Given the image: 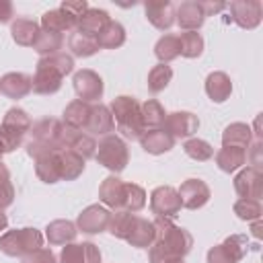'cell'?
Wrapping results in <instances>:
<instances>
[{
	"label": "cell",
	"mask_w": 263,
	"mask_h": 263,
	"mask_svg": "<svg viewBox=\"0 0 263 263\" xmlns=\"http://www.w3.org/2000/svg\"><path fill=\"white\" fill-rule=\"evenodd\" d=\"M152 222L156 228V240L148 253L150 263H164L168 259H183L191 251L193 236L185 228L173 224V220H168V218H158V216Z\"/></svg>",
	"instance_id": "1"
},
{
	"label": "cell",
	"mask_w": 263,
	"mask_h": 263,
	"mask_svg": "<svg viewBox=\"0 0 263 263\" xmlns=\"http://www.w3.org/2000/svg\"><path fill=\"white\" fill-rule=\"evenodd\" d=\"M74 70V60L72 55L66 53H53L45 55L37 62L35 76H33V90L37 95H53L62 88L64 76H68Z\"/></svg>",
	"instance_id": "2"
},
{
	"label": "cell",
	"mask_w": 263,
	"mask_h": 263,
	"mask_svg": "<svg viewBox=\"0 0 263 263\" xmlns=\"http://www.w3.org/2000/svg\"><path fill=\"white\" fill-rule=\"evenodd\" d=\"M109 111L113 115V121L117 123V132L127 140H140V136L146 132L140 115V103L134 97L121 95L115 97L109 105Z\"/></svg>",
	"instance_id": "3"
},
{
	"label": "cell",
	"mask_w": 263,
	"mask_h": 263,
	"mask_svg": "<svg viewBox=\"0 0 263 263\" xmlns=\"http://www.w3.org/2000/svg\"><path fill=\"white\" fill-rule=\"evenodd\" d=\"M43 247V234L37 228H14L0 236V251L8 257H27Z\"/></svg>",
	"instance_id": "4"
},
{
	"label": "cell",
	"mask_w": 263,
	"mask_h": 263,
	"mask_svg": "<svg viewBox=\"0 0 263 263\" xmlns=\"http://www.w3.org/2000/svg\"><path fill=\"white\" fill-rule=\"evenodd\" d=\"M97 162L103 164L105 168H109L111 173H121L127 162H129V150H127V144L123 142V138L119 136H105L99 144H97V154H95Z\"/></svg>",
	"instance_id": "5"
},
{
	"label": "cell",
	"mask_w": 263,
	"mask_h": 263,
	"mask_svg": "<svg viewBox=\"0 0 263 263\" xmlns=\"http://www.w3.org/2000/svg\"><path fill=\"white\" fill-rule=\"evenodd\" d=\"M181 197L177 193L175 187L171 185H160L150 193V210L152 214H156L158 218H177L181 212Z\"/></svg>",
	"instance_id": "6"
},
{
	"label": "cell",
	"mask_w": 263,
	"mask_h": 263,
	"mask_svg": "<svg viewBox=\"0 0 263 263\" xmlns=\"http://www.w3.org/2000/svg\"><path fill=\"white\" fill-rule=\"evenodd\" d=\"M72 84H74V92L78 95V101H84V103H90V101H99L103 97V78L95 72V70H78L72 78Z\"/></svg>",
	"instance_id": "7"
},
{
	"label": "cell",
	"mask_w": 263,
	"mask_h": 263,
	"mask_svg": "<svg viewBox=\"0 0 263 263\" xmlns=\"http://www.w3.org/2000/svg\"><path fill=\"white\" fill-rule=\"evenodd\" d=\"M232 21L240 27V29H255L259 27L261 18H263V6L259 0H234L228 4Z\"/></svg>",
	"instance_id": "8"
},
{
	"label": "cell",
	"mask_w": 263,
	"mask_h": 263,
	"mask_svg": "<svg viewBox=\"0 0 263 263\" xmlns=\"http://www.w3.org/2000/svg\"><path fill=\"white\" fill-rule=\"evenodd\" d=\"M64 132H66V125L60 119H53V117H43V119H39L37 123L31 125L33 140L43 142V144H47L55 150L64 148Z\"/></svg>",
	"instance_id": "9"
},
{
	"label": "cell",
	"mask_w": 263,
	"mask_h": 263,
	"mask_svg": "<svg viewBox=\"0 0 263 263\" xmlns=\"http://www.w3.org/2000/svg\"><path fill=\"white\" fill-rule=\"evenodd\" d=\"M109 220H111V212H109L105 205L92 203V205L84 208V210L78 214L76 228L82 230V232H86V234H101V232L107 230Z\"/></svg>",
	"instance_id": "10"
},
{
	"label": "cell",
	"mask_w": 263,
	"mask_h": 263,
	"mask_svg": "<svg viewBox=\"0 0 263 263\" xmlns=\"http://www.w3.org/2000/svg\"><path fill=\"white\" fill-rule=\"evenodd\" d=\"M234 191L240 199H261L263 197V175L259 168L247 166L234 177Z\"/></svg>",
	"instance_id": "11"
},
{
	"label": "cell",
	"mask_w": 263,
	"mask_h": 263,
	"mask_svg": "<svg viewBox=\"0 0 263 263\" xmlns=\"http://www.w3.org/2000/svg\"><path fill=\"white\" fill-rule=\"evenodd\" d=\"M179 197H181V205L187 210H199L210 201V187L201 181V179H187L181 183V187L177 189Z\"/></svg>",
	"instance_id": "12"
},
{
	"label": "cell",
	"mask_w": 263,
	"mask_h": 263,
	"mask_svg": "<svg viewBox=\"0 0 263 263\" xmlns=\"http://www.w3.org/2000/svg\"><path fill=\"white\" fill-rule=\"evenodd\" d=\"M162 125L164 132L173 138H191L199 127V119L191 111H175L164 117Z\"/></svg>",
	"instance_id": "13"
},
{
	"label": "cell",
	"mask_w": 263,
	"mask_h": 263,
	"mask_svg": "<svg viewBox=\"0 0 263 263\" xmlns=\"http://www.w3.org/2000/svg\"><path fill=\"white\" fill-rule=\"evenodd\" d=\"M60 263H101V251L95 242H70L62 247Z\"/></svg>",
	"instance_id": "14"
},
{
	"label": "cell",
	"mask_w": 263,
	"mask_h": 263,
	"mask_svg": "<svg viewBox=\"0 0 263 263\" xmlns=\"http://www.w3.org/2000/svg\"><path fill=\"white\" fill-rule=\"evenodd\" d=\"M33 90V78L23 72H8L0 78V92L12 101L25 99Z\"/></svg>",
	"instance_id": "15"
},
{
	"label": "cell",
	"mask_w": 263,
	"mask_h": 263,
	"mask_svg": "<svg viewBox=\"0 0 263 263\" xmlns=\"http://www.w3.org/2000/svg\"><path fill=\"white\" fill-rule=\"evenodd\" d=\"M144 12L146 18L152 27H156L158 31H166L173 27L175 23V6L168 0H158V2H146L144 4Z\"/></svg>",
	"instance_id": "16"
},
{
	"label": "cell",
	"mask_w": 263,
	"mask_h": 263,
	"mask_svg": "<svg viewBox=\"0 0 263 263\" xmlns=\"http://www.w3.org/2000/svg\"><path fill=\"white\" fill-rule=\"evenodd\" d=\"M55 160H58L60 181H74L84 171V158L70 148H60L55 152Z\"/></svg>",
	"instance_id": "17"
},
{
	"label": "cell",
	"mask_w": 263,
	"mask_h": 263,
	"mask_svg": "<svg viewBox=\"0 0 263 263\" xmlns=\"http://www.w3.org/2000/svg\"><path fill=\"white\" fill-rule=\"evenodd\" d=\"M205 21V14L199 6V2L195 0H187V2H181L175 10V23L185 29V31H197Z\"/></svg>",
	"instance_id": "18"
},
{
	"label": "cell",
	"mask_w": 263,
	"mask_h": 263,
	"mask_svg": "<svg viewBox=\"0 0 263 263\" xmlns=\"http://www.w3.org/2000/svg\"><path fill=\"white\" fill-rule=\"evenodd\" d=\"M132 247L136 249H150L156 240V228H154V222L148 220V218H140L136 216L134 218V224H132V230L125 238Z\"/></svg>",
	"instance_id": "19"
},
{
	"label": "cell",
	"mask_w": 263,
	"mask_h": 263,
	"mask_svg": "<svg viewBox=\"0 0 263 263\" xmlns=\"http://www.w3.org/2000/svg\"><path fill=\"white\" fill-rule=\"evenodd\" d=\"M109 21L111 18H109V12L107 10H103V8H90L88 6V10L80 16L76 29H78V33L97 39L103 33V29L109 25Z\"/></svg>",
	"instance_id": "20"
},
{
	"label": "cell",
	"mask_w": 263,
	"mask_h": 263,
	"mask_svg": "<svg viewBox=\"0 0 263 263\" xmlns=\"http://www.w3.org/2000/svg\"><path fill=\"white\" fill-rule=\"evenodd\" d=\"M115 129V121H113V115L109 111L107 105H92L90 109V117H88V123H86V129L88 136H109L111 132Z\"/></svg>",
	"instance_id": "21"
},
{
	"label": "cell",
	"mask_w": 263,
	"mask_h": 263,
	"mask_svg": "<svg viewBox=\"0 0 263 263\" xmlns=\"http://www.w3.org/2000/svg\"><path fill=\"white\" fill-rule=\"evenodd\" d=\"M64 148L74 150L84 160L86 158H92L97 154V142H95V138L88 136V134H84V132L70 129V127H66V132H64Z\"/></svg>",
	"instance_id": "22"
},
{
	"label": "cell",
	"mask_w": 263,
	"mask_h": 263,
	"mask_svg": "<svg viewBox=\"0 0 263 263\" xmlns=\"http://www.w3.org/2000/svg\"><path fill=\"white\" fill-rule=\"evenodd\" d=\"M123 187L125 183L117 175H109L99 187V199L111 210H123Z\"/></svg>",
	"instance_id": "23"
},
{
	"label": "cell",
	"mask_w": 263,
	"mask_h": 263,
	"mask_svg": "<svg viewBox=\"0 0 263 263\" xmlns=\"http://www.w3.org/2000/svg\"><path fill=\"white\" fill-rule=\"evenodd\" d=\"M140 144L148 154H164L175 146V138L168 136L164 129L156 127V129H146L140 136Z\"/></svg>",
	"instance_id": "24"
},
{
	"label": "cell",
	"mask_w": 263,
	"mask_h": 263,
	"mask_svg": "<svg viewBox=\"0 0 263 263\" xmlns=\"http://www.w3.org/2000/svg\"><path fill=\"white\" fill-rule=\"evenodd\" d=\"M90 109L92 105L84 103V101H72L66 109H64V125L70 127V129H78V132H84L86 129V123H88V117H90Z\"/></svg>",
	"instance_id": "25"
},
{
	"label": "cell",
	"mask_w": 263,
	"mask_h": 263,
	"mask_svg": "<svg viewBox=\"0 0 263 263\" xmlns=\"http://www.w3.org/2000/svg\"><path fill=\"white\" fill-rule=\"evenodd\" d=\"M205 92L214 103H224L232 92V82L226 72H212L205 78Z\"/></svg>",
	"instance_id": "26"
},
{
	"label": "cell",
	"mask_w": 263,
	"mask_h": 263,
	"mask_svg": "<svg viewBox=\"0 0 263 263\" xmlns=\"http://www.w3.org/2000/svg\"><path fill=\"white\" fill-rule=\"evenodd\" d=\"M76 234H78V228L70 220H53L45 228V236L49 245H70L74 242Z\"/></svg>",
	"instance_id": "27"
},
{
	"label": "cell",
	"mask_w": 263,
	"mask_h": 263,
	"mask_svg": "<svg viewBox=\"0 0 263 263\" xmlns=\"http://www.w3.org/2000/svg\"><path fill=\"white\" fill-rule=\"evenodd\" d=\"M247 162V150L234 146H222L216 152V164L224 173H234Z\"/></svg>",
	"instance_id": "28"
},
{
	"label": "cell",
	"mask_w": 263,
	"mask_h": 263,
	"mask_svg": "<svg viewBox=\"0 0 263 263\" xmlns=\"http://www.w3.org/2000/svg\"><path fill=\"white\" fill-rule=\"evenodd\" d=\"M39 31H41L39 25L35 21H29V18H16L10 25V35H12L14 43L23 45V47H33Z\"/></svg>",
	"instance_id": "29"
},
{
	"label": "cell",
	"mask_w": 263,
	"mask_h": 263,
	"mask_svg": "<svg viewBox=\"0 0 263 263\" xmlns=\"http://www.w3.org/2000/svg\"><path fill=\"white\" fill-rule=\"evenodd\" d=\"M251 140H253V134H251V127L247 123H230L224 132H222V146H234V148H242L247 150L251 146Z\"/></svg>",
	"instance_id": "30"
},
{
	"label": "cell",
	"mask_w": 263,
	"mask_h": 263,
	"mask_svg": "<svg viewBox=\"0 0 263 263\" xmlns=\"http://www.w3.org/2000/svg\"><path fill=\"white\" fill-rule=\"evenodd\" d=\"M99 47L103 49H117L125 43V29L117 21H109V25L103 29V33L97 37Z\"/></svg>",
	"instance_id": "31"
},
{
	"label": "cell",
	"mask_w": 263,
	"mask_h": 263,
	"mask_svg": "<svg viewBox=\"0 0 263 263\" xmlns=\"http://www.w3.org/2000/svg\"><path fill=\"white\" fill-rule=\"evenodd\" d=\"M35 175L43 181V183H58L60 181V171H58V160H55V152L43 154L39 158H35Z\"/></svg>",
	"instance_id": "32"
},
{
	"label": "cell",
	"mask_w": 263,
	"mask_h": 263,
	"mask_svg": "<svg viewBox=\"0 0 263 263\" xmlns=\"http://www.w3.org/2000/svg\"><path fill=\"white\" fill-rule=\"evenodd\" d=\"M64 45V37L60 33H51V31H39L35 43H33V49L45 58V55H53V53H60Z\"/></svg>",
	"instance_id": "33"
},
{
	"label": "cell",
	"mask_w": 263,
	"mask_h": 263,
	"mask_svg": "<svg viewBox=\"0 0 263 263\" xmlns=\"http://www.w3.org/2000/svg\"><path fill=\"white\" fill-rule=\"evenodd\" d=\"M140 115H142V123L144 127H150V129H156L164 123V107L156 101V99H148L146 103L140 105Z\"/></svg>",
	"instance_id": "34"
},
{
	"label": "cell",
	"mask_w": 263,
	"mask_h": 263,
	"mask_svg": "<svg viewBox=\"0 0 263 263\" xmlns=\"http://www.w3.org/2000/svg\"><path fill=\"white\" fill-rule=\"evenodd\" d=\"M41 27L43 31H51V33H64V31H70L76 27V23L72 18H68L60 8H53V10H47L43 16H41Z\"/></svg>",
	"instance_id": "35"
},
{
	"label": "cell",
	"mask_w": 263,
	"mask_h": 263,
	"mask_svg": "<svg viewBox=\"0 0 263 263\" xmlns=\"http://www.w3.org/2000/svg\"><path fill=\"white\" fill-rule=\"evenodd\" d=\"M177 39H179V55L193 60V58H199V55L203 53V39H201L199 33H195V31H185V33H181Z\"/></svg>",
	"instance_id": "36"
},
{
	"label": "cell",
	"mask_w": 263,
	"mask_h": 263,
	"mask_svg": "<svg viewBox=\"0 0 263 263\" xmlns=\"http://www.w3.org/2000/svg\"><path fill=\"white\" fill-rule=\"evenodd\" d=\"M68 47H70L72 55H76V58H88V55H95V53L101 49L99 43H97V39L86 37V35H82V33H78V31L70 35Z\"/></svg>",
	"instance_id": "37"
},
{
	"label": "cell",
	"mask_w": 263,
	"mask_h": 263,
	"mask_svg": "<svg viewBox=\"0 0 263 263\" xmlns=\"http://www.w3.org/2000/svg\"><path fill=\"white\" fill-rule=\"evenodd\" d=\"M134 218L136 214L132 212H125V210H115V214H111V220H109V226L107 230L115 236V238H121L125 240L129 230H132V224H134Z\"/></svg>",
	"instance_id": "38"
},
{
	"label": "cell",
	"mask_w": 263,
	"mask_h": 263,
	"mask_svg": "<svg viewBox=\"0 0 263 263\" xmlns=\"http://www.w3.org/2000/svg\"><path fill=\"white\" fill-rule=\"evenodd\" d=\"M171 78H173L171 66H166V64H156V66L148 72V90H150L152 95L162 92V90L168 86Z\"/></svg>",
	"instance_id": "39"
},
{
	"label": "cell",
	"mask_w": 263,
	"mask_h": 263,
	"mask_svg": "<svg viewBox=\"0 0 263 263\" xmlns=\"http://www.w3.org/2000/svg\"><path fill=\"white\" fill-rule=\"evenodd\" d=\"M144 205H146V191L136 183H125V187H123V210L136 214Z\"/></svg>",
	"instance_id": "40"
},
{
	"label": "cell",
	"mask_w": 263,
	"mask_h": 263,
	"mask_svg": "<svg viewBox=\"0 0 263 263\" xmlns=\"http://www.w3.org/2000/svg\"><path fill=\"white\" fill-rule=\"evenodd\" d=\"M154 55L160 60V64L173 62L179 58V39L177 35H162L154 45Z\"/></svg>",
	"instance_id": "41"
},
{
	"label": "cell",
	"mask_w": 263,
	"mask_h": 263,
	"mask_svg": "<svg viewBox=\"0 0 263 263\" xmlns=\"http://www.w3.org/2000/svg\"><path fill=\"white\" fill-rule=\"evenodd\" d=\"M183 150H185V154H187L189 158L199 160V162L210 160V158L214 156V146H212L210 142L201 140V138H189V140H185Z\"/></svg>",
	"instance_id": "42"
},
{
	"label": "cell",
	"mask_w": 263,
	"mask_h": 263,
	"mask_svg": "<svg viewBox=\"0 0 263 263\" xmlns=\"http://www.w3.org/2000/svg\"><path fill=\"white\" fill-rule=\"evenodd\" d=\"M2 123L4 125H8V127H14V129H18L21 134H27L29 129H31V117H29V113L25 111V109H18V107H10L8 111H6V115H4V119H2Z\"/></svg>",
	"instance_id": "43"
},
{
	"label": "cell",
	"mask_w": 263,
	"mask_h": 263,
	"mask_svg": "<svg viewBox=\"0 0 263 263\" xmlns=\"http://www.w3.org/2000/svg\"><path fill=\"white\" fill-rule=\"evenodd\" d=\"M23 136L25 134H21L18 129L0 123V154H8V152H14L16 148H21Z\"/></svg>",
	"instance_id": "44"
},
{
	"label": "cell",
	"mask_w": 263,
	"mask_h": 263,
	"mask_svg": "<svg viewBox=\"0 0 263 263\" xmlns=\"http://www.w3.org/2000/svg\"><path fill=\"white\" fill-rule=\"evenodd\" d=\"M232 210H234V214H236L240 220H245V222H255V220H259L261 214H263L261 203H259L257 199H238Z\"/></svg>",
	"instance_id": "45"
},
{
	"label": "cell",
	"mask_w": 263,
	"mask_h": 263,
	"mask_svg": "<svg viewBox=\"0 0 263 263\" xmlns=\"http://www.w3.org/2000/svg\"><path fill=\"white\" fill-rule=\"evenodd\" d=\"M14 201V187L10 183V173L6 164L0 162V210L8 208Z\"/></svg>",
	"instance_id": "46"
},
{
	"label": "cell",
	"mask_w": 263,
	"mask_h": 263,
	"mask_svg": "<svg viewBox=\"0 0 263 263\" xmlns=\"http://www.w3.org/2000/svg\"><path fill=\"white\" fill-rule=\"evenodd\" d=\"M60 10H62L68 18H72V21L78 25L80 16L88 10V4H86V0H64V2L60 4Z\"/></svg>",
	"instance_id": "47"
},
{
	"label": "cell",
	"mask_w": 263,
	"mask_h": 263,
	"mask_svg": "<svg viewBox=\"0 0 263 263\" xmlns=\"http://www.w3.org/2000/svg\"><path fill=\"white\" fill-rule=\"evenodd\" d=\"M238 261L247 255V251H249V242H247V236H240V234H232V236H228L224 242H222Z\"/></svg>",
	"instance_id": "48"
},
{
	"label": "cell",
	"mask_w": 263,
	"mask_h": 263,
	"mask_svg": "<svg viewBox=\"0 0 263 263\" xmlns=\"http://www.w3.org/2000/svg\"><path fill=\"white\" fill-rule=\"evenodd\" d=\"M208 263H238V259L224 245H214L208 251Z\"/></svg>",
	"instance_id": "49"
},
{
	"label": "cell",
	"mask_w": 263,
	"mask_h": 263,
	"mask_svg": "<svg viewBox=\"0 0 263 263\" xmlns=\"http://www.w3.org/2000/svg\"><path fill=\"white\" fill-rule=\"evenodd\" d=\"M23 263H58V261H55V255L51 253V249L41 247V249L33 251L31 255L23 257Z\"/></svg>",
	"instance_id": "50"
},
{
	"label": "cell",
	"mask_w": 263,
	"mask_h": 263,
	"mask_svg": "<svg viewBox=\"0 0 263 263\" xmlns=\"http://www.w3.org/2000/svg\"><path fill=\"white\" fill-rule=\"evenodd\" d=\"M12 16H14L12 2H8V0H0V25H2V23H8Z\"/></svg>",
	"instance_id": "51"
},
{
	"label": "cell",
	"mask_w": 263,
	"mask_h": 263,
	"mask_svg": "<svg viewBox=\"0 0 263 263\" xmlns=\"http://www.w3.org/2000/svg\"><path fill=\"white\" fill-rule=\"evenodd\" d=\"M199 6H201V10H203V14H205V16L218 14L220 10H224V8H226V4H222V2H199Z\"/></svg>",
	"instance_id": "52"
},
{
	"label": "cell",
	"mask_w": 263,
	"mask_h": 263,
	"mask_svg": "<svg viewBox=\"0 0 263 263\" xmlns=\"http://www.w3.org/2000/svg\"><path fill=\"white\" fill-rule=\"evenodd\" d=\"M253 156H251V164H253V168H259V164H261V140H257L255 144H253Z\"/></svg>",
	"instance_id": "53"
},
{
	"label": "cell",
	"mask_w": 263,
	"mask_h": 263,
	"mask_svg": "<svg viewBox=\"0 0 263 263\" xmlns=\"http://www.w3.org/2000/svg\"><path fill=\"white\" fill-rule=\"evenodd\" d=\"M6 226H8V218H6V214L0 210V232L6 230Z\"/></svg>",
	"instance_id": "54"
},
{
	"label": "cell",
	"mask_w": 263,
	"mask_h": 263,
	"mask_svg": "<svg viewBox=\"0 0 263 263\" xmlns=\"http://www.w3.org/2000/svg\"><path fill=\"white\" fill-rule=\"evenodd\" d=\"M253 234L259 238L261 236V222L259 220H255V224H253Z\"/></svg>",
	"instance_id": "55"
},
{
	"label": "cell",
	"mask_w": 263,
	"mask_h": 263,
	"mask_svg": "<svg viewBox=\"0 0 263 263\" xmlns=\"http://www.w3.org/2000/svg\"><path fill=\"white\" fill-rule=\"evenodd\" d=\"M164 263H183V259H168V261H164Z\"/></svg>",
	"instance_id": "56"
},
{
	"label": "cell",
	"mask_w": 263,
	"mask_h": 263,
	"mask_svg": "<svg viewBox=\"0 0 263 263\" xmlns=\"http://www.w3.org/2000/svg\"><path fill=\"white\" fill-rule=\"evenodd\" d=\"M0 158H2V154H0Z\"/></svg>",
	"instance_id": "57"
}]
</instances>
